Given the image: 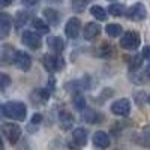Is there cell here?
Returning <instances> with one entry per match:
<instances>
[{"label": "cell", "mask_w": 150, "mask_h": 150, "mask_svg": "<svg viewBox=\"0 0 150 150\" xmlns=\"http://www.w3.org/2000/svg\"><path fill=\"white\" fill-rule=\"evenodd\" d=\"M0 150H3V143H2V140H0Z\"/></svg>", "instance_id": "36"}, {"label": "cell", "mask_w": 150, "mask_h": 150, "mask_svg": "<svg viewBox=\"0 0 150 150\" xmlns=\"http://www.w3.org/2000/svg\"><path fill=\"white\" fill-rule=\"evenodd\" d=\"M44 66L48 72H59L65 68V60L62 56L57 54H45L44 56Z\"/></svg>", "instance_id": "3"}, {"label": "cell", "mask_w": 150, "mask_h": 150, "mask_svg": "<svg viewBox=\"0 0 150 150\" xmlns=\"http://www.w3.org/2000/svg\"><path fill=\"white\" fill-rule=\"evenodd\" d=\"M3 114L12 120L24 122L27 117V107L20 101H11L3 105Z\"/></svg>", "instance_id": "1"}, {"label": "cell", "mask_w": 150, "mask_h": 150, "mask_svg": "<svg viewBox=\"0 0 150 150\" xmlns=\"http://www.w3.org/2000/svg\"><path fill=\"white\" fill-rule=\"evenodd\" d=\"M39 0H23V3L24 5H27V6H35Z\"/></svg>", "instance_id": "33"}, {"label": "cell", "mask_w": 150, "mask_h": 150, "mask_svg": "<svg viewBox=\"0 0 150 150\" xmlns=\"http://www.w3.org/2000/svg\"><path fill=\"white\" fill-rule=\"evenodd\" d=\"M27 18H29V14L26 11H23V12H18L17 14V18H15V24H17V27H21L23 24H26V21H27Z\"/></svg>", "instance_id": "30"}, {"label": "cell", "mask_w": 150, "mask_h": 150, "mask_svg": "<svg viewBox=\"0 0 150 150\" xmlns=\"http://www.w3.org/2000/svg\"><path fill=\"white\" fill-rule=\"evenodd\" d=\"M11 83H12V80H11L9 75L5 74V72H0V90L8 89V87L11 86Z\"/></svg>", "instance_id": "28"}, {"label": "cell", "mask_w": 150, "mask_h": 150, "mask_svg": "<svg viewBox=\"0 0 150 150\" xmlns=\"http://www.w3.org/2000/svg\"><path fill=\"white\" fill-rule=\"evenodd\" d=\"M12 3V0H0V8H6Z\"/></svg>", "instance_id": "34"}, {"label": "cell", "mask_w": 150, "mask_h": 150, "mask_svg": "<svg viewBox=\"0 0 150 150\" xmlns=\"http://www.w3.org/2000/svg\"><path fill=\"white\" fill-rule=\"evenodd\" d=\"M89 2H90V0H74V2H72V9L75 12H83L87 8Z\"/></svg>", "instance_id": "27"}, {"label": "cell", "mask_w": 150, "mask_h": 150, "mask_svg": "<svg viewBox=\"0 0 150 150\" xmlns=\"http://www.w3.org/2000/svg\"><path fill=\"white\" fill-rule=\"evenodd\" d=\"M48 47L50 48H51L53 50V51L54 53H62V51H63V50H65V41L63 39H62V38H59V36H51V38H48Z\"/></svg>", "instance_id": "15"}, {"label": "cell", "mask_w": 150, "mask_h": 150, "mask_svg": "<svg viewBox=\"0 0 150 150\" xmlns=\"http://www.w3.org/2000/svg\"><path fill=\"white\" fill-rule=\"evenodd\" d=\"M2 116H5L3 114V105H0V117H2Z\"/></svg>", "instance_id": "35"}, {"label": "cell", "mask_w": 150, "mask_h": 150, "mask_svg": "<svg viewBox=\"0 0 150 150\" xmlns=\"http://www.w3.org/2000/svg\"><path fill=\"white\" fill-rule=\"evenodd\" d=\"M140 44H141V38L134 30H129L126 33H123L122 38H120V47L125 48V50H129V51L137 50L140 47Z\"/></svg>", "instance_id": "2"}, {"label": "cell", "mask_w": 150, "mask_h": 150, "mask_svg": "<svg viewBox=\"0 0 150 150\" xmlns=\"http://www.w3.org/2000/svg\"><path fill=\"white\" fill-rule=\"evenodd\" d=\"M12 17L6 12H0V38H6L12 29Z\"/></svg>", "instance_id": "10"}, {"label": "cell", "mask_w": 150, "mask_h": 150, "mask_svg": "<svg viewBox=\"0 0 150 150\" xmlns=\"http://www.w3.org/2000/svg\"><path fill=\"white\" fill-rule=\"evenodd\" d=\"M90 14L98 20V21H105L107 20V11L102 8V6H99V5H95L90 8Z\"/></svg>", "instance_id": "19"}, {"label": "cell", "mask_w": 150, "mask_h": 150, "mask_svg": "<svg viewBox=\"0 0 150 150\" xmlns=\"http://www.w3.org/2000/svg\"><path fill=\"white\" fill-rule=\"evenodd\" d=\"M21 42L29 47L30 50H39L41 45H42V39H41V36L39 33H35L32 30H26V32H23L21 35Z\"/></svg>", "instance_id": "5"}, {"label": "cell", "mask_w": 150, "mask_h": 150, "mask_svg": "<svg viewBox=\"0 0 150 150\" xmlns=\"http://www.w3.org/2000/svg\"><path fill=\"white\" fill-rule=\"evenodd\" d=\"M108 2H116V0H108Z\"/></svg>", "instance_id": "38"}, {"label": "cell", "mask_w": 150, "mask_h": 150, "mask_svg": "<svg viewBox=\"0 0 150 150\" xmlns=\"http://www.w3.org/2000/svg\"><path fill=\"white\" fill-rule=\"evenodd\" d=\"M143 57L147 59V60L150 62V45H147V47L143 50Z\"/></svg>", "instance_id": "32"}, {"label": "cell", "mask_w": 150, "mask_h": 150, "mask_svg": "<svg viewBox=\"0 0 150 150\" xmlns=\"http://www.w3.org/2000/svg\"><path fill=\"white\" fill-rule=\"evenodd\" d=\"M72 104L78 111H83L86 108V98L83 96L81 92H75L72 95Z\"/></svg>", "instance_id": "17"}, {"label": "cell", "mask_w": 150, "mask_h": 150, "mask_svg": "<svg viewBox=\"0 0 150 150\" xmlns=\"http://www.w3.org/2000/svg\"><path fill=\"white\" fill-rule=\"evenodd\" d=\"M42 122V116L41 114H33V119H32V125H39Z\"/></svg>", "instance_id": "31"}, {"label": "cell", "mask_w": 150, "mask_h": 150, "mask_svg": "<svg viewBox=\"0 0 150 150\" xmlns=\"http://www.w3.org/2000/svg\"><path fill=\"white\" fill-rule=\"evenodd\" d=\"M111 54H112V50H111V47H110L107 42H104L101 47H99V50H98V56L102 57V59H107V57H110Z\"/></svg>", "instance_id": "26"}, {"label": "cell", "mask_w": 150, "mask_h": 150, "mask_svg": "<svg viewBox=\"0 0 150 150\" xmlns=\"http://www.w3.org/2000/svg\"><path fill=\"white\" fill-rule=\"evenodd\" d=\"M35 96H36L38 101L45 102L47 99L51 96V93H50V90H47V89H41V90H36V92H35Z\"/></svg>", "instance_id": "29"}, {"label": "cell", "mask_w": 150, "mask_h": 150, "mask_svg": "<svg viewBox=\"0 0 150 150\" xmlns=\"http://www.w3.org/2000/svg\"><path fill=\"white\" fill-rule=\"evenodd\" d=\"M53 2H59V0H53Z\"/></svg>", "instance_id": "39"}, {"label": "cell", "mask_w": 150, "mask_h": 150, "mask_svg": "<svg viewBox=\"0 0 150 150\" xmlns=\"http://www.w3.org/2000/svg\"><path fill=\"white\" fill-rule=\"evenodd\" d=\"M44 17L51 26H57L59 24V12L54 9H44Z\"/></svg>", "instance_id": "22"}, {"label": "cell", "mask_w": 150, "mask_h": 150, "mask_svg": "<svg viewBox=\"0 0 150 150\" xmlns=\"http://www.w3.org/2000/svg\"><path fill=\"white\" fill-rule=\"evenodd\" d=\"M108 12L112 17H122V15L126 14V8H125V5H122V3H112V5H110Z\"/></svg>", "instance_id": "21"}, {"label": "cell", "mask_w": 150, "mask_h": 150, "mask_svg": "<svg viewBox=\"0 0 150 150\" xmlns=\"http://www.w3.org/2000/svg\"><path fill=\"white\" fill-rule=\"evenodd\" d=\"M147 101H149V104H150V96H149V98H147Z\"/></svg>", "instance_id": "37"}, {"label": "cell", "mask_w": 150, "mask_h": 150, "mask_svg": "<svg viewBox=\"0 0 150 150\" xmlns=\"http://www.w3.org/2000/svg\"><path fill=\"white\" fill-rule=\"evenodd\" d=\"M72 141L77 146V149H81L87 144V131L84 128H77L72 132Z\"/></svg>", "instance_id": "12"}, {"label": "cell", "mask_w": 150, "mask_h": 150, "mask_svg": "<svg viewBox=\"0 0 150 150\" xmlns=\"http://www.w3.org/2000/svg\"><path fill=\"white\" fill-rule=\"evenodd\" d=\"M105 32L111 38H117V36H120L123 33V29H122L120 24H108V26L105 27Z\"/></svg>", "instance_id": "25"}, {"label": "cell", "mask_w": 150, "mask_h": 150, "mask_svg": "<svg viewBox=\"0 0 150 150\" xmlns=\"http://www.w3.org/2000/svg\"><path fill=\"white\" fill-rule=\"evenodd\" d=\"M0 129H2L3 135L8 138V141L11 144H17L18 143L20 137H21V128L18 126L17 123H3Z\"/></svg>", "instance_id": "4"}, {"label": "cell", "mask_w": 150, "mask_h": 150, "mask_svg": "<svg viewBox=\"0 0 150 150\" xmlns=\"http://www.w3.org/2000/svg\"><path fill=\"white\" fill-rule=\"evenodd\" d=\"M99 33H101V26H99V24H96V23H87L86 27H84V33L83 35H84V39L92 41Z\"/></svg>", "instance_id": "14"}, {"label": "cell", "mask_w": 150, "mask_h": 150, "mask_svg": "<svg viewBox=\"0 0 150 150\" xmlns=\"http://www.w3.org/2000/svg\"><path fill=\"white\" fill-rule=\"evenodd\" d=\"M14 56H15L14 50H12L9 45H5L3 50H2V60H3V63H12V62H14Z\"/></svg>", "instance_id": "23"}, {"label": "cell", "mask_w": 150, "mask_h": 150, "mask_svg": "<svg viewBox=\"0 0 150 150\" xmlns=\"http://www.w3.org/2000/svg\"><path fill=\"white\" fill-rule=\"evenodd\" d=\"M83 119H84L87 123H98V122L102 120V116L98 114L95 110L84 108V110H83Z\"/></svg>", "instance_id": "16"}, {"label": "cell", "mask_w": 150, "mask_h": 150, "mask_svg": "<svg viewBox=\"0 0 150 150\" xmlns=\"http://www.w3.org/2000/svg\"><path fill=\"white\" fill-rule=\"evenodd\" d=\"M20 71H24L27 72L30 71L32 68V57L26 53V51H15V56H14V62H12Z\"/></svg>", "instance_id": "7"}, {"label": "cell", "mask_w": 150, "mask_h": 150, "mask_svg": "<svg viewBox=\"0 0 150 150\" xmlns=\"http://www.w3.org/2000/svg\"><path fill=\"white\" fill-rule=\"evenodd\" d=\"M111 112L116 116H120V117H126L129 116L131 112V102L129 99L126 98H122V99H117L111 104Z\"/></svg>", "instance_id": "6"}, {"label": "cell", "mask_w": 150, "mask_h": 150, "mask_svg": "<svg viewBox=\"0 0 150 150\" xmlns=\"http://www.w3.org/2000/svg\"><path fill=\"white\" fill-rule=\"evenodd\" d=\"M143 62H144L143 54H135V56H132V57L129 59V69H131V72L138 71V69L143 66Z\"/></svg>", "instance_id": "20"}, {"label": "cell", "mask_w": 150, "mask_h": 150, "mask_svg": "<svg viewBox=\"0 0 150 150\" xmlns=\"http://www.w3.org/2000/svg\"><path fill=\"white\" fill-rule=\"evenodd\" d=\"M80 30H81V23L78 18H69V21L66 23L65 26V33L69 39H75L78 35H80Z\"/></svg>", "instance_id": "9"}, {"label": "cell", "mask_w": 150, "mask_h": 150, "mask_svg": "<svg viewBox=\"0 0 150 150\" xmlns=\"http://www.w3.org/2000/svg\"><path fill=\"white\" fill-rule=\"evenodd\" d=\"M32 24H33V27L38 30V33H48L50 32V26L47 24V21H44L41 18H35L32 21Z\"/></svg>", "instance_id": "24"}, {"label": "cell", "mask_w": 150, "mask_h": 150, "mask_svg": "<svg viewBox=\"0 0 150 150\" xmlns=\"http://www.w3.org/2000/svg\"><path fill=\"white\" fill-rule=\"evenodd\" d=\"M140 144H141L143 147L150 149V123L146 125V126L141 129V134H140Z\"/></svg>", "instance_id": "18"}, {"label": "cell", "mask_w": 150, "mask_h": 150, "mask_svg": "<svg viewBox=\"0 0 150 150\" xmlns=\"http://www.w3.org/2000/svg\"><path fill=\"white\" fill-rule=\"evenodd\" d=\"M93 144H95V147H98V149H101V150H105V149H108V146H110V137H108V134L107 132H104V131H96L95 134H93Z\"/></svg>", "instance_id": "11"}, {"label": "cell", "mask_w": 150, "mask_h": 150, "mask_svg": "<svg viewBox=\"0 0 150 150\" xmlns=\"http://www.w3.org/2000/svg\"><path fill=\"white\" fill-rule=\"evenodd\" d=\"M59 123H60V126L63 128L65 131H68V129H71L74 126V116L68 110H62L59 112Z\"/></svg>", "instance_id": "13"}, {"label": "cell", "mask_w": 150, "mask_h": 150, "mask_svg": "<svg viewBox=\"0 0 150 150\" xmlns=\"http://www.w3.org/2000/svg\"><path fill=\"white\" fill-rule=\"evenodd\" d=\"M126 17L132 21H143L146 17H147V11H146V6L143 3H134L128 11H126Z\"/></svg>", "instance_id": "8"}]
</instances>
